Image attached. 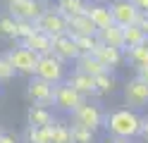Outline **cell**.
Wrapping results in <instances>:
<instances>
[{
    "instance_id": "1",
    "label": "cell",
    "mask_w": 148,
    "mask_h": 143,
    "mask_svg": "<svg viewBox=\"0 0 148 143\" xmlns=\"http://www.w3.org/2000/svg\"><path fill=\"white\" fill-rule=\"evenodd\" d=\"M141 114L129 110V107H117V110H110L105 112V124L103 129L108 131V136L119 138V141H134L138 138L141 133Z\"/></svg>"
},
{
    "instance_id": "2",
    "label": "cell",
    "mask_w": 148,
    "mask_h": 143,
    "mask_svg": "<svg viewBox=\"0 0 148 143\" xmlns=\"http://www.w3.org/2000/svg\"><path fill=\"white\" fill-rule=\"evenodd\" d=\"M72 124H77V127H81V129H88V131L98 133L100 129H103V124H105V112H103V107H100L98 103L86 100L77 112L72 114Z\"/></svg>"
},
{
    "instance_id": "3",
    "label": "cell",
    "mask_w": 148,
    "mask_h": 143,
    "mask_svg": "<svg viewBox=\"0 0 148 143\" xmlns=\"http://www.w3.org/2000/svg\"><path fill=\"white\" fill-rule=\"evenodd\" d=\"M5 57L10 60V64L14 67L17 74L24 76H36V67H38V55L29 48H24L22 43H14L10 50L5 53Z\"/></svg>"
},
{
    "instance_id": "4",
    "label": "cell",
    "mask_w": 148,
    "mask_h": 143,
    "mask_svg": "<svg viewBox=\"0 0 148 143\" xmlns=\"http://www.w3.org/2000/svg\"><path fill=\"white\" fill-rule=\"evenodd\" d=\"M84 103H86V98L79 91H74L67 81H62V83L55 86V95H53V107L55 110H60V112H64V114L72 117Z\"/></svg>"
},
{
    "instance_id": "5",
    "label": "cell",
    "mask_w": 148,
    "mask_h": 143,
    "mask_svg": "<svg viewBox=\"0 0 148 143\" xmlns=\"http://www.w3.org/2000/svg\"><path fill=\"white\" fill-rule=\"evenodd\" d=\"M36 76H41L43 81L58 86L62 81H67V62H62L55 55H41L38 67H36Z\"/></svg>"
},
{
    "instance_id": "6",
    "label": "cell",
    "mask_w": 148,
    "mask_h": 143,
    "mask_svg": "<svg viewBox=\"0 0 148 143\" xmlns=\"http://www.w3.org/2000/svg\"><path fill=\"white\" fill-rule=\"evenodd\" d=\"M26 100L31 105H38V107H50L53 105V95H55V86L43 81L41 76H29V81H26Z\"/></svg>"
},
{
    "instance_id": "7",
    "label": "cell",
    "mask_w": 148,
    "mask_h": 143,
    "mask_svg": "<svg viewBox=\"0 0 148 143\" xmlns=\"http://www.w3.org/2000/svg\"><path fill=\"white\" fill-rule=\"evenodd\" d=\"M122 95H124V103L129 110H143L148 107V83H143L138 76H132V79H127L124 88H122Z\"/></svg>"
},
{
    "instance_id": "8",
    "label": "cell",
    "mask_w": 148,
    "mask_h": 143,
    "mask_svg": "<svg viewBox=\"0 0 148 143\" xmlns=\"http://www.w3.org/2000/svg\"><path fill=\"white\" fill-rule=\"evenodd\" d=\"M36 26V31H41V34H48L50 38L55 36H62V34H67V17L60 14L58 10H45V12L34 22Z\"/></svg>"
},
{
    "instance_id": "9",
    "label": "cell",
    "mask_w": 148,
    "mask_h": 143,
    "mask_svg": "<svg viewBox=\"0 0 148 143\" xmlns=\"http://www.w3.org/2000/svg\"><path fill=\"white\" fill-rule=\"evenodd\" d=\"M45 10L48 7H45L43 0H17L14 5L7 7V12H10L17 22H36Z\"/></svg>"
},
{
    "instance_id": "10",
    "label": "cell",
    "mask_w": 148,
    "mask_h": 143,
    "mask_svg": "<svg viewBox=\"0 0 148 143\" xmlns=\"http://www.w3.org/2000/svg\"><path fill=\"white\" fill-rule=\"evenodd\" d=\"M110 10H112V19L117 26H134L141 17V10H138L132 0H112L110 3Z\"/></svg>"
},
{
    "instance_id": "11",
    "label": "cell",
    "mask_w": 148,
    "mask_h": 143,
    "mask_svg": "<svg viewBox=\"0 0 148 143\" xmlns=\"http://www.w3.org/2000/svg\"><path fill=\"white\" fill-rule=\"evenodd\" d=\"M53 55L60 57L62 62H77L81 57L79 48H77V41H74V36H69V34H62V36L53 38Z\"/></svg>"
},
{
    "instance_id": "12",
    "label": "cell",
    "mask_w": 148,
    "mask_h": 143,
    "mask_svg": "<svg viewBox=\"0 0 148 143\" xmlns=\"http://www.w3.org/2000/svg\"><path fill=\"white\" fill-rule=\"evenodd\" d=\"M67 34L74 36V38L77 36H98V26L84 12V14H77V17H67Z\"/></svg>"
},
{
    "instance_id": "13",
    "label": "cell",
    "mask_w": 148,
    "mask_h": 143,
    "mask_svg": "<svg viewBox=\"0 0 148 143\" xmlns=\"http://www.w3.org/2000/svg\"><path fill=\"white\" fill-rule=\"evenodd\" d=\"M86 14L93 19V24L98 26V31L115 24V19H112V10H110V3H88Z\"/></svg>"
},
{
    "instance_id": "14",
    "label": "cell",
    "mask_w": 148,
    "mask_h": 143,
    "mask_svg": "<svg viewBox=\"0 0 148 143\" xmlns=\"http://www.w3.org/2000/svg\"><path fill=\"white\" fill-rule=\"evenodd\" d=\"M100 62H103V67L108 72H115L119 64L124 62V50H119V48H110V45H103V43H98L96 48V53H93Z\"/></svg>"
},
{
    "instance_id": "15",
    "label": "cell",
    "mask_w": 148,
    "mask_h": 143,
    "mask_svg": "<svg viewBox=\"0 0 148 143\" xmlns=\"http://www.w3.org/2000/svg\"><path fill=\"white\" fill-rule=\"evenodd\" d=\"M67 83L72 86L74 91H79L86 100H91V98L96 95V79H93V76H88V74L72 72V74L67 76Z\"/></svg>"
},
{
    "instance_id": "16",
    "label": "cell",
    "mask_w": 148,
    "mask_h": 143,
    "mask_svg": "<svg viewBox=\"0 0 148 143\" xmlns=\"http://www.w3.org/2000/svg\"><path fill=\"white\" fill-rule=\"evenodd\" d=\"M24 48H29V50H34L36 55H53V38L48 34H41V31H34L29 38H24L22 41Z\"/></svg>"
},
{
    "instance_id": "17",
    "label": "cell",
    "mask_w": 148,
    "mask_h": 143,
    "mask_svg": "<svg viewBox=\"0 0 148 143\" xmlns=\"http://www.w3.org/2000/svg\"><path fill=\"white\" fill-rule=\"evenodd\" d=\"M98 43L124 50V29H122V26H117V24L108 26V29H100V31H98Z\"/></svg>"
},
{
    "instance_id": "18",
    "label": "cell",
    "mask_w": 148,
    "mask_h": 143,
    "mask_svg": "<svg viewBox=\"0 0 148 143\" xmlns=\"http://www.w3.org/2000/svg\"><path fill=\"white\" fill-rule=\"evenodd\" d=\"M58 122L53 117L50 107H38V105H31L29 110H26V124H31V127H53V124Z\"/></svg>"
},
{
    "instance_id": "19",
    "label": "cell",
    "mask_w": 148,
    "mask_h": 143,
    "mask_svg": "<svg viewBox=\"0 0 148 143\" xmlns=\"http://www.w3.org/2000/svg\"><path fill=\"white\" fill-rule=\"evenodd\" d=\"M74 72H81V74H88V76H96L98 74H103V72H108L105 67H103V62L98 60L96 55H81L77 62H74Z\"/></svg>"
},
{
    "instance_id": "20",
    "label": "cell",
    "mask_w": 148,
    "mask_h": 143,
    "mask_svg": "<svg viewBox=\"0 0 148 143\" xmlns=\"http://www.w3.org/2000/svg\"><path fill=\"white\" fill-rule=\"evenodd\" d=\"M124 62H127L129 67H134L136 72L143 69V67H148V43L124 50Z\"/></svg>"
},
{
    "instance_id": "21",
    "label": "cell",
    "mask_w": 148,
    "mask_h": 143,
    "mask_svg": "<svg viewBox=\"0 0 148 143\" xmlns=\"http://www.w3.org/2000/svg\"><path fill=\"white\" fill-rule=\"evenodd\" d=\"M24 143H53V127H31V124H26Z\"/></svg>"
},
{
    "instance_id": "22",
    "label": "cell",
    "mask_w": 148,
    "mask_h": 143,
    "mask_svg": "<svg viewBox=\"0 0 148 143\" xmlns=\"http://www.w3.org/2000/svg\"><path fill=\"white\" fill-rule=\"evenodd\" d=\"M88 7V0H55V10L64 17H77L84 14Z\"/></svg>"
},
{
    "instance_id": "23",
    "label": "cell",
    "mask_w": 148,
    "mask_h": 143,
    "mask_svg": "<svg viewBox=\"0 0 148 143\" xmlns=\"http://www.w3.org/2000/svg\"><path fill=\"white\" fill-rule=\"evenodd\" d=\"M143 43H148V34H146L138 24H134V26H124V50H129V48H136V45H143Z\"/></svg>"
},
{
    "instance_id": "24",
    "label": "cell",
    "mask_w": 148,
    "mask_h": 143,
    "mask_svg": "<svg viewBox=\"0 0 148 143\" xmlns=\"http://www.w3.org/2000/svg\"><path fill=\"white\" fill-rule=\"evenodd\" d=\"M117 88V76L115 72H103L96 76V95H110Z\"/></svg>"
},
{
    "instance_id": "25",
    "label": "cell",
    "mask_w": 148,
    "mask_h": 143,
    "mask_svg": "<svg viewBox=\"0 0 148 143\" xmlns=\"http://www.w3.org/2000/svg\"><path fill=\"white\" fill-rule=\"evenodd\" d=\"M17 34V19L7 12H0V38H7V41H14Z\"/></svg>"
},
{
    "instance_id": "26",
    "label": "cell",
    "mask_w": 148,
    "mask_h": 143,
    "mask_svg": "<svg viewBox=\"0 0 148 143\" xmlns=\"http://www.w3.org/2000/svg\"><path fill=\"white\" fill-rule=\"evenodd\" d=\"M53 143H72V127L64 122L53 124Z\"/></svg>"
},
{
    "instance_id": "27",
    "label": "cell",
    "mask_w": 148,
    "mask_h": 143,
    "mask_svg": "<svg viewBox=\"0 0 148 143\" xmlns=\"http://www.w3.org/2000/svg\"><path fill=\"white\" fill-rule=\"evenodd\" d=\"M77 48L81 55H93L96 48H98V36H77Z\"/></svg>"
},
{
    "instance_id": "28",
    "label": "cell",
    "mask_w": 148,
    "mask_h": 143,
    "mask_svg": "<svg viewBox=\"0 0 148 143\" xmlns=\"http://www.w3.org/2000/svg\"><path fill=\"white\" fill-rule=\"evenodd\" d=\"M72 127V143H96V133L88 129H81L77 124H69Z\"/></svg>"
},
{
    "instance_id": "29",
    "label": "cell",
    "mask_w": 148,
    "mask_h": 143,
    "mask_svg": "<svg viewBox=\"0 0 148 143\" xmlns=\"http://www.w3.org/2000/svg\"><path fill=\"white\" fill-rule=\"evenodd\" d=\"M17 76V72H14V67L10 64V60L3 55L0 57V83H7V81H12Z\"/></svg>"
},
{
    "instance_id": "30",
    "label": "cell",
    "mask_w": 148,
    "mask_h": 143,
    "mask_svg": "<svg viewBox=\"0 0 148 143\" xmlns=\"http://www.w3.org/2000/svg\"><path fill=\"white\" fill-rule=\"evenodd\" d=\"M34 31H36L34 22H17V34H14V41H17V43H22L24 38H29Z\"/></svg>"
},
{
    "instance_id": "31",
    "label": "cell",
    "mask_w": 148,
    "mask_h": 143,
    "mask_svg": "<svg viewBox=\"0 0 148 143\" xmlns=\"http://www.w3.org/2000/svg\"><path fill=\"white\" fill-rule=\"evenodd\" d=\"M138 138H141L143 143H148V117L141 119V133H138Z\"/></svg>"
},
{
    "instance_id": "32",
    "label": "cell",
    "mask_w": 148,
    "mask_h": 143,
    "mask_svg": "<svg viewBox=\"0 0 148 143\" xmlns=\"http://www.w3.org/2000/svg\"><path fill=\"white\" fill-rule=\"evenodd\" d=\"M0 143H22V141H19V136H14V133L3 131V138H0Z\"/></svg>"
},
{
    "instance_id": "33",
    "label": "cell",
    "mask_w": 148,
    "mask_h": 143,
    "mask_svg": "<svg viewBox=\"0 0 148 143\" xmlns=\"http://www.w3.org/2000/svg\"><path fill=\"white\" fill-rule=\"evenodd\" d=\"M136 24H138V26H141L143 31L148 34V14H143V12H141V17H138V22H136Z\"/></svg>"
},
{
    "instance_id": "34",
    "label": "cell",
    "mask_w": 148,
    "mask_h": 143,
    "mask_svg": "<svg viewBox=\"0 0 148 143\" xmlns=\"http://www.w3.org/2000/svg\"><path fill=\"white\" fill-rule=\"evenodd\" d=\"M136 76H138V79H141L143 83H148V67H143V69H138V72H136Z\"/></svg>"
},
{
    "instance_id": "35",
    "label": "cell",
    "mask_w": 148,
    "mask_h": 143,
    "mask_svg": "<svg viewBox=\"0 0 148 143\" xmlns=\"http://www.w3.org/2000/svg\"><path fill=\"white\" fill-rule=\"evenodd\" d=\"M132 3L141 10V12H146V10H148V0H132Z\"/></svg>"
},
{
    "instance_id": "36",
    "label": "cell",
    "mask_w": 148,
    "mask_h": 143,
    "mask_svg": "<svg viewBox=\"0 0 148 143\" xmlns=\"http://www.w3.org/2000/svg\"><path fill=\"white\" fill-rule=\"evenodd\" d=\"M103 143H127V141H119V138H112V136H108Z\"/></svg>"
},
{
    "instance_id": "37",
    "label": "cell",
    "mask_w": 148,
    "mask_h": 143,
    "mask_svg": "<svg viewBox=\"0 0 148 143\" xmlns=\"http://www.w3.org/2000/svg\"><path fill=\"white\" fill-rule=\"evenodd\" d=\"M0 3H5L7 7H10V5H14V3H17V0H0Z\"/></svg>"
},
{
    "instance_id": "38",
    "label": "cell",
    "mask_w": 148,
    "mask_h": 143,
    "mask_svg": "<svg viewBox=\"0 0 148 143\" xmlns=\"http://www.w3.org/2000/svg\"><path fill=\"white\" fill-rule=\"evenodd\" d=\"M0 138H3V131H0Z\"/></svg>"
},
{
    "instance_id": "39",
    "label": "cell",
    "mask_w": 148,
    "mask_h": 143,
    "mask_svg": "<svg viewBox=\"0 0 148 143\" xmlns=\"http://www.w3.org/2000/svg\"><path fill=\"white\" fill-rule=\"evenodd\" d=\"M143 14H148V10H146V12H143Z\"/></svg>"
},
{
    "instance_id": "40",
    "label": "cell",
    "mask_w": 148,
    "mask_h": 143,
    "mask_svg": "<svg viewBox=\"0 0 148 143\" xmlns=\"http://www.w3.org/2000/svg\"><path fill=\"white\" fill-rule=\"evenodd\" d=\"M0 57H3V55H0Z\"/></svg>"
}]
</instances>
